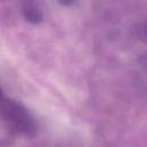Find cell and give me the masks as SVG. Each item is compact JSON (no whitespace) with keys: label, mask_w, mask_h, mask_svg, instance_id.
<instances>
[{"label":"cell","mask_w":147,"mask_h":147,"mask_svg":"<svg viewBox=\"0 0 147 147\" xmlns=\"http://www.w3.org/2000/svg\"><path fill=\"white\" fill-rule=\"evenodd\" d=\"M3 96V94H2V92H1V90H0V99Z\"/></svg>","instance_id":"6da1fadb"}]
</instances>
